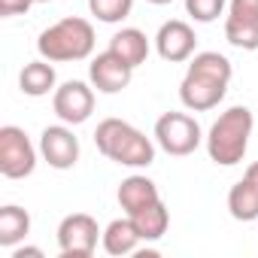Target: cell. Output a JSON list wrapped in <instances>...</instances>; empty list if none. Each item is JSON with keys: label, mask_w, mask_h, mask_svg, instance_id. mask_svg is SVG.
<instances>
[{"label": "cell", "mask_w": 258, "mask_h": 258, "mask_svg": "<svg viewBox=\"0 0 258 258\" xmlns=\"http://www.w3.org/2000/svg\"><path fill=\"white\" fill-rule=\"evenodd\" d=\"M243 176H246V179H249V182H255V185H258V161H255V164H249V167H246V173H243Z\"/></svg>", "instance_id": "obj_24"}, {"label": "cell", "mask_w": 258, "mask_h": 258, "mask_svg": "<svg viewBox=\"0 0 258 258\" xmlns=\"http://www.w3.org/2000/svg\"><path fill=\"white\" fill-rule=\"evenodd\" d=\"M228 213L237 222H255L258 219V185L249 182L246 176L234 182L228 191Z\"/></svg>", "instance_id": "obj_18"}, {"label": "cell", "mask_w": 258, "mask_h": 258, "mask_svg": "<svg viewBox=\"0 0 258 258\" xmlns=\"http://www.w3.org/2000/svg\"><path fill=\"white\" fill-rule=\"evenodd\" d=\"M40 155L55 170H70L79 161V137L67 124H49L40 134Z\"/></svg>", "instance_id": "obj_11"}, {"label": "cell", "mask_w": 258, "mask_h": 258, "mask_svg": "<svg viewBox=\"0 0 258 258\" xmlns=\"http://www.w3.org/2000/svg\"><path fill=\"white\" fill-rule=\"evenodd\" d=\"M195 46H198V37H195V28L182 19H170L158 28L155 34V49L164 61L170 64H182V61H191L195 55Z\"/></svg>", "instance_id": "obj_12"}, {"label": "cell", "mask_w": 258, "mask_h": 258, "mask_svg": "<svg viewBox=\"0 0 258 258\" xmlns=\"http://www.w3.org/2000/svg\"><path fill=\"white\" fill-rule=\"evenodd\" d=\"M37 4H52V0H37Z\"/></svg>", "instance_id": "obj_26"}, {"label": "cell", "mask_w": 258, "mask_h": 258, "mask_svg": "<svg viewBox=\"0 0 258 258\" xmlns=\"http://www.w3.org/2000/svg\"><path fill=\"white\" fill-rule=\"evenodd\" d=\"M225 40L243 52L258 49V0H228Z\"/></svg>", "instance_id": "obj_8"}, {"label": "cell", "mask_w": 258, "mask_h": 258, "mask_svg": "<svg viewBox=\"0 0 258 258\" xmlns=\"http://www.w3.org/2000/svg\"><path fill=\"white\" fill-rule=\"evenodd\" d=\"M37 52H40V58H46L52 64L85 61L94 52V28L88 19L67 16V19L49 25L37 37Z\"/></svg>", "instance_id": "obj_4"}, {"label": "cell", "mask_w": 258, "mask_h": 258, "mask_svg": "<svg viewBox=\"0 0 258 258\" xmlns=\"http://www.w3.org/2000/svg\"><path fill=\"white\" fill-rule=\"evenodd\" d=\"M115 198H118V207L124 210V216H134V213H140L143 207H149V204L161 201L158 185H155L149 176H140V173L121 179V185H118V195H115Z\"/></svg>", "instance_id": "obj_13"}, {"label": "cell", "mask_w": 258, "mask_h": 258, "mask_svg": "<svg viewBox=\"0 0 258 258\" xmlns=\"http://www.w3.org/2000/svg\"><path fill=\"white\" fill-rule=\"evenodd\" d=\"M234 67L219 52H198L191 55V64L179 82V100L191 112H207L219 106L228 94Z\"/></svg>", "instance_id": "obj_1"}, {"label": "cell", "mask_w": 258, "mask_h": 258, "mask_svg": "<svg viewBox=\"0 0 258 258\" xmlns=\"http://www.w3.org/2000/svg\"><path fill=\"white\" fill-rule=\"evenodd\" d=\"M146 4H155V7H164V4H173V0H146Z\"/></svg>", "instance_id": "obj_25"}, {"label": "cell", "mask_w": 258, "mask_h": 258, "mask_svg": "<svg viewBox=\"0 0 258 258\" xmlns=\"http://www.w3.org/2000/svg\"><path fill=\"white\" fill-rule=\"evenodd\" d=\"M100 243H103L106 255H115V258H121V255H131V252H137V246L143 243V237H140L137 225L131 222V216H124V219H112V222L103 228V237H100Z\"/></svg>", "instance_id": "obj_14"}, {"label": "cell", "mask_w": 258, "mask_h": 258, "mask_svg": "<svg viewBox=\"0 0 258 258\" xmlns=\"http://www.w3.org/2000/svg\"><path fill=\"white\" fill-rule=\"evenodd\" d=\"M88 10L97 22L103 25H118L131 16L134 10V0H88Z\"/></svg>", "instance_id": "obj_20"}, {"label": "cell", "mask_w": 258, "mask_h": 258, "mask_svg": "<svg viewBox=\"0 0 258 258\" xmlns=\"http://www.w3.org/2000/svg\"><path fill=\"white\" fill-rule=\"evenodd\" d=\"M88 79H91V85H94L100 94H118V91H124L127 85H131L134 67L127 64L124 58H118L112 49H106V52H100V55L91 58V64H88Z\"/></svg>", "instance_id": "obj_10"}, {"label": "cell", "mask_w": 258, "mask_h": 258, "mask_svg": "<svg viewBox=\"0 0 258 258\" xmlns=\"http://www.w3.org/2000/svg\"><path fill=\"white\" fill-rule=\"evenodd\" d=\"M97 152L121 167H149L155 161V143L124 118H103L94 131Z\"/></svg>", "instance_id": "obj_2"}, {"label": "cell", "mask_w": 258, "mask_h": 258, "mask_svg": "<svg viewBox=\"0 0 258 258\" xmlns=\"http://www.w3.org/2000/svg\"><path fill=\"white\" fill-rule=\"evenodd\" d=\"M252 109L249 106H231L225 109L207 134V155L210 161H216L219 167H234L243 161L246 149H249V137H252Z\"/></svg>", "instance_id": "obj_3"}, {"label": "cell", "mask_w": 258, "mask_h": 258, "mask_svg": "<svg viewBox=\"0 0 258 258\" xmlns=\"http://www.w3.org/2000/svg\"><path fill=\"white\" fill-rule=\"evenodd\" d=\"M28 234H31V216H28V210H22L16 204L0 207V246L16 249V243H22Z\"/></svg>", "instance_id": "obj_17"}, {"label": "cell", "mask_w": 258, "mask_h": 258, "mask_svg": "<svg viewBox=\"0 0 258 258\" xmlns=\"http://www.w3.org/2000/svg\"><path fill=\"white\" fill-rule=\"evenodd\" d=\"M37 0H0V16L4 19H13V16H25Z\"/></svg>", "instance_id": "obj_22"}, {"label": "cell", "mask_w": 258, "mask_h": 258, "mask_svg": "<svg viewBox=\"0 0 258 258\" xmlns=\"http://www.w3.org/2000/svg\"><path fill=\"white\" fill-rule=\"evenodd\" d=\"M201 140H204V131L198 118H191L188 112H164L155 121V143L167 155L185 158L201 146Z\"/></svg>", "instance_id": "obj_5"}, {"label": "cell", "mask_w": 258, "mask_h": 258, "mask_svg": "<svg viewBox=\"0 0 258 258\" xmlns=\"http://www.w3.org/2000/svg\"><path fill=\"white\" fill-rule=\"evenodd\" d=\"M52 109H55V115L64 124L88 121L91 112H94V91H91V85H85L79 79H70V82L58 85L55 97H52Z\"/></svg>", "instance_id": "obj_9"}, {"label": "cell", "mask_w": 258, "mask_h": 258, "mask_svg": "<svg viewBox=\"0 0 258 258\" xmlns=\"http://www.w3.org/2000/svg\"><path fill=\"white\" fill-rule=\"evenodd\" d=\"M13 258H43V249H37V246H19V249H13Z\"/></svg>", "instance_id": "obj_23"}, {"label": "cell", "mask_w": 258, "mask_h": 258, "mask_svg": "<svg viewBox=\"0 0 258 258\" xmlns=\"http://www.w3.org/2000/svg\"><path fill=\"white\" fill-rule=\"evenodd\" d=\"M131 222L137 225L140 237H143L146 243H152V240H161V237L167 234V228H170V213H167L164 201H155V204L143 207L140 213H134Z\"/></svg>", "instance_id": "obj_19"}, {"label": "cell", "mask_w": 258, "mask_h": 258, "mask_svg": "<svg viewBox=\"0 0 258 258\" xmlns=\"http://www.w3.org/2000/svg\"><path fill=\"white\" fill-rule=\"evenodd\" d=\"M55 82H58L55 67H52V61H46V58L25 64L22 73H19V88H22L28 97H46L49 91H55Z\"/></svg>", "instance_id": "obj_16"}, {"label": "cell", "mask_w": 258, "mask_h": 258, "mask_svg": "<svg viewBox=\"0 0 258 258\" xmlns=\"http://www.w3.org/2000/svg\"><path fill=\"white\" fill-rule=\"evenodd\" d=\"M37 167V149L16 124L0 127V173L7 179H25Z\"/></svg>", "instance_id": "obj_6"}, {"label": "cell", "mask_w": 258, "mask_h": 258, "mask_svg": "<svg viewBox=\"0 0 258 258\" xmlns=\"http://www.w3.org/2000/svg\"><path fill=\"white\" fill-rule=\"evenodd\" d=\"M103 237V231L97 228V219L88 213H73L64 216L58 225V249L61 258H88L97 249V240Z\"/></svg>", "instance_id": "obj_7"}, {"label": "cell", "mask_w": 258, "mask_h": 258, "mask_svg": "<svg viewBox=\"0 0 258 258\" xmlns=\"http://www.w3.org/2000/svg\"><path fill=\"white\" fill-rule=\"evenodd\" d=\"M109 49L137 70V67L146 64V58H149V37H146L140 28H121L118 34H112Z\"/></svg>", "instance_id": "obj_15"}, {"label": "cell", "mask_w": 258, "mask_h": 258, "mask_svg": "<svg viewBox=\"0 0 258 258\" xmlns=\"http://www.w3.org/2000/svg\"><path fill=\"white\" fill-rule=\"evenodd\" d=\"M225 7H228V0H185V13L201 25L216 22L225 13Z\"/></svg>", "instance_id": "obj_21"}]
</instances>
